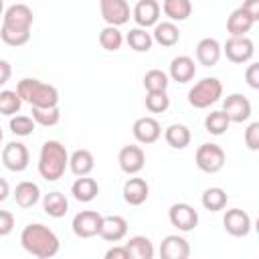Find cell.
I'll list each match as a JSON object with an SVG mask.
<instances>
[{
	"label": "cell",
	"instance_id": "6da1fadb",
	"mask_svg": "<svg viewBox=\"0 0 259 259\" xmlns=\"http://www.w3.org/2000/svg\"><path fill=\"white\" fill-rule=\"evenodd\" d=\"M20 243L26 253L38 259H51L59 253V237L40 223H30L20 233Z\"/></svg>",
	"mask_w": 259,
	"mask_h": 259
},
{
	"label": "cell",
	"instance_id": "7a4b0ae2",
	"mask_svg": "<svg viewBox=\"0 0 259 259\" xmlns=\"http://www.w3.org/2000/svg\"><path fill=\"white\" fill-rule=\"evenodd\" d=\"M67 166H69L67 148L57 140L45 142L40 148V154H38V174L47 182H55V180L63 178Z\"/></svg>",
	"mask_w": 259,
	"mask_h": 259
},
{
	"label": "cell",
	"instance_id": "3957f363",
	"mask_svg": "<svg viewBox=\"0 0 259 259\" xmlns=\"http://www.w3.org/2000/svg\"><path fill=\"white\" fill-rule=\"evenodd\" d=\"M16 93L22 101L30 103V107H57L59 105V91L55 85L42 83L38 79H22L16 85Z\"/></svg>",
	"mask_w": 259,
	"mask_h": 259
},
{
	"label": "cell",
	"instance_id": "277c9868",
	"mask_svg": "<svg viewBox=\"0 0 259 259\" xmlns=\"http://www.w3.org/2000/svg\"><path fill=\"white\" fill-rule=\"evenodd\" d=\"M223 95V83L217 77H204L194 83L188 91V103L196 109H206L217 103Z\"/></svg>",
	"mask_w": 259,
	"mask_h": 259
},
{
	"label": "cell",
	"instance_id": "5b68a950",
	"mask_svg": "<svg viewBox=\"0 0 259 259\" xmlns=\"http://www.w3.org/2000/svg\"><path fill=\"white\" fill-rule=\"evenodd\" d=\"M194 160L202 172L214 174L225 166V150L219 144H200Z\"/></svg>",
	"mask_w": 259,
	"mask_h": 259
},
{
	"label": "cell",
	"instance_id": "8992f818",
	"mask_svg": "<svg viewBox=\"0 0 259 259\" xmlns=\"http://www.w3.org/2000/svg\"><path fill=\"white\" fill-rule=\"evenodd\" d=\"M223 53L227 55V59L231 63H237V65H243V63H249L255 55V45L253 40L245 34V36H231L227 38L225 47H221Z\"/></svg>",
	"mask_w": 259,
	"mask_h": 259
},
{
	"label": "cell",
	"instance_id": "52a82bcc",
	"mask_svg": "<svg viewBox=\"0 0 259 259\" xmlns=\"http://www.w3.org/2000/svg\"><path fill=\"white\" fill-rule=\"evenodd\" d=\"M168 219H170L172 227H176L182 233H188V231H192L198 225V212H196V208L190 206V204H186V202L172 204L170 210H168Z\"/></svg>",
	"mask_w": 259,
	"mask_h": 259
},
{
	"label": "cell",
	"instance_id": "ba28073f",
	"mask_svg": "<svg viewBox=\"0 0 259 259\" xmlns=\"http://www.w3.org/2000/svg\"><path fill=\"white\" fill-rule=\"evenodd\" d=\"M28 160H30V154H28V148L22 142H10L2 150V164L10 172H22V170H26Z\"/></svg>",
	"mask_w": 259,
	"mask_h": 259
},
{
	"label": "cell",
	"instance_id": "9c48e42d",
	"mask_svg": "<svg viewBox=\"0 0 259 259\" xmlns=\"http://www.w3.org/2000/svg\"><path fill=\"white\" fill-rule=\"evenodd\" d=\"M32 20H34V14H32L30 6L20 4V2L8 6L2 14V24L10 26V28H18V30H30Z\"/></svg>",
	"mask_w": 259,
	"mask_h": 259
},
{
	"label": "cell",
	"instance_id": "30bf717a",
	"mask_svg": "<svg viewBox=\"0 0 259 259\" xmlns=\"http://www.w3.org/2000/svg\"><path fill=\"white\" fill-rule=\"evenodd\" d=\"M99 225H101V214L97 210H81L73 217V233L81 239H91L99 233Z\"/></svg>",
	"mask_w": 259,
	"mask_h": 259
},
{
	"label": "cell",
	"instance_id": "8fae6325",
	"mask_svg": "<svg viewBox=\"0 0 259 259\" xmlns=\"http://www.w3.org/2000/svg\"><path fill=\"white\" fill-rule=\"evenodd\" d=\"M101 16L111 26H121L130 20V4L127 0H99Z\"/></svg>",
	"mask_w": 259,
	"mask_h": 259
},
{
	"label": "cell",
	"instance_id": "7c38bea8",
	"mask_svg": "<svg viewBox=\"0 0 259 259\" xmlns=\"http://www.w3.org/2000/svg\"><path fill=\"white\" fill-rule=\"evenodd\" d=\"M97 235L107 243H119L127 235V221L119 214L101 217V225H99Z\"/></svg>",
	"mask_w": 259,
	"mask_h": 259
},
{
	"label": "cell",
	"instance_id": "4fadbf2b",
	"mask_svg": "<svg viewBox=\"0 0 259 259\" xmlns=\"http://www.w3.org/2000/svg\"><path fill=\"white\" fill-rule=\"evenodd\" d=\"M223 111L231 121L243 123L251 117V101L241 93H233L223 101Z\"/></svg>",
	"mask_w": 259,
	"mask_h": 259
},
{
	"label": "cell",
	"instance_id": "5bb4252c",
	"mask_svg": "<svg viewBox=\"0 0 259 259\" xmlns=\"http://www.w3.org/2000/svg\"><path fill=\"white\" fill-rule=\"evenodd\" d=\"M117 162H119V168L125 172V174H138L144 164H146V154L140 146H123L117 154Z\"/></svg>",
	"mask_w": 259,
	"mask_h": 259
},
{
	"label": "cell",
	"instance_id": "9a60e30c",
	"mask_svg": "<svg viewBox=\"0 0 259 259\" xmlns=\"http://www.w3.org/2000/svg\"><path fill=\"white\" fill-rule=\"evenodd\" d=\"M225 231L233 237H247L251 231V217L243 210V208H231L225 212L223 219Z\"/></svg>",
	"mask_w": 259,
	"mask_h": 259
},
{
	"label": "cell",
	"instance_id": "2e32d148",
	"mask_svg": "<svg viewBox=\"0 0 259 259\" xmlns=\"http://www.w3.org/2000/svg\"><path fill=\"white\" fill-rule=\"evenodd\" d=\"M134 138L140 142V144H154L160 136H162V127L158 123V119L150 117V115H144V117H138L134 121Z\"/></svg>",
	"mask_w": 259,
	"mask_h": 259
},
{
	"label": "cell",
	"instance_id": "e0dca14e",
	"mask_svg": "<svg viewBox=\"0 0 259 259\" xmlns=\"http://www.w3.org/2000/svg\"><path fill=\"white\" fill-rule=\"evenodd\" d=\"M190 255V245L180 235H168L160 243V257L162 259H186Z\"/></svg>",
	"mask_w": 259,
	"mask_h": 259
},
{
	"label": "cell",
	"instance_id": "ac0fdd59",
	"mask_svg": "<svg viewBox=\"0 0 259 259\" xmlns=\"http://www.w3.org/2000/svg\"><path fill=\"white\" fill-rule=\"evenodd\" d=\"M132 14H134V20L138 26H142V28L154 26L160 18V4H158V0H138Z\"/></svg>",
	"mask_w": 259,
	"mask_h": 259
},
{
	"label": "cell",
	"instance_id": "d6986e66",
	"mask_svg": "<svg viewBox=\"0 0 259 259\" xmlns=\"http://www.w3.org/2000/svg\"><path fill=\"white\" fill-rule=\"evenodd\" d=\"M148 194H150V186L144 178H127L125 184H123V200L130 204V206H140L148 200Z\"/></svg>",
	"mask_w": 259,
	"mask_h": 259
},
{
	"label": "cell",
	"instance_id": "ffe728a7",
	"mask_svg": "<svg viewBox=\"0 0 259 259\" xmlns=\"http://www.w3.org/2000/svg\"><path fill=\"white\" fill-rule=\"evenodd\" d=\"M221 55H223V49H221V42L217 38L206 36V38L198 40V45H196V61L202 67H214L219 63Z\"/></svg>",
	"mask_w": 259,
	"mask_h": 259
},
{
	"label": "cell",
	"instance_id": "44dd1931",
	"mask_svg": "<svg viewBox=\"0 0 259 259\" xmlns=\"http://www.w3.org/2000/svg\"><path fill=\"white\" fill-rule=\"evenodd\" d=\"M196 75V65L194 59H190L188 55H178L170 61V77L178 83H188L192 81Z\"/></svg>",
	"mask_w": 259,
	"mask_h": 259
},
{
	"label": "cell",
	"instance_id": "7402d4cb",
	"mask_svg": "<svg viewBox=\"0 0 259 259\" xmlns=\"http://www.w3.org/2000/svg\"><path fill=\"white\" fill-rule=\"evenodd\" d=\"M14 200L20 208H30L40 200V188L38 184L30 182V180H22L16 184L14 188Z\"/></svg>",
	"mask_w": 259,
	"mask_h": 259
},
{
	"label": "cell",
	"instance_id": "603a6c76",
	"mask_svg": "<svg viewBox=\"0 0 259 259\" xmlns=\"http://www.w3.org/2000/svg\"><path fill=\"white\" fill-rule=\"evenodd\" d=\"M253 24H255V20L241 6L235 8L231 12V16L227 18V30H229L231 36H245L253 28Z\"/></svg>",
	"mask_w": 259,
	"mask_h": 259
},
{
	"label": "cell",
	"instance_id": "cb8c5ba5",
	"mask_svg": "<svg viewBox=\"0 0 259 259\" xmlns=\"http://www.w3.org/2000/svg\"><path fill=\"white\" fill-rule=\"evenodd\" d=\"M71 194L79 202H91L99 194V184H97V180L89 178V174L87 176H77V180L71 186Z\"/></svg>",
	"mask_w": 259,
	"mask_h": 259
},
{
	"label": "cell",
	"instance_id": "d4e9b609",
	"mask_svg": "<svg viewBox=\"0 0 259 259\" xmlns=\"http://www.w3.org/2000/svg\"><path fill=\"white\" fill-rule=\"evenodd\" d=\"M152 38L162 47H174L180 40V30L172 20H162L154 24Z\"/></svg>",
	"mask_w": 259,
	"mask_h": 259
},
{
	"label": "cell",
	"instance_id": "484cf974",
	"mask_svg": "<svg viewBox=\"0 0 259 259\" xmlns=\"http://www.w3.org/2000/svg\"><path fill=\"white\" fill-rule=\"evenodd\" d=\"M69 168L75 176H87L91 174V170L95 168V160H93V154L85 148L81 150H75L71 156H69Z\"/></svg>",
	"mask_w": 259,
	"mask_h": 259
},
{
	"label": "cell",
	"instance_id": "4316f807",
	"mask_svg": "<svg viewBox=\"0 0 259 259\" xmlns=\"http://www.w3.org/2000/svg\"><path fill=\"white\" fill-rule=\"evenodd\" d=\"M125 249H127V253H130L132 259H152L154 257V245L144 235L130 237L127 243H125Z\"/></svg>",
	"mask_w": 259,
	"mask_h": 259
},
{
	"label": "cell",
	"instance_id": "83f0119b",
	"mask_svg": "<svg viewBox=\"0 0 259 259\" xmlns=\"http://www.w3.org/2000/svg\"><path fill=\"white\" fill-rule=\"evenodd\" d=\"M164 138H166V142H168L170 148H174V150H184V148L190 144V138H192V136H190V130H188L184 123H172V125L166 127Z\"/></svg>",
	"mask_w": 259,
	"mask_h": 259
},
{
	"label": "cell",
	"instance_id": "f1b7e54d",
	"mask_svg": "<svg viewBox=\"0 0 259 259\" xmlns=\"http://www.w3.org/2000/svg\"><path fill=\"white\" fill-rule=\"evenodd\" d=\"M42 208H45V212H47L49 217L61 219V217H65L67 210H69V200H67L65 194H61V192H49V194L42 196Z\"/></svg>",
	"mask_w": 259,
	"mask_h": 259
},
{
	"label": "cell",
	"instance_id": "f546056e",
	"mask_svg": "<svg viewBox=\"0 0 259 259\" xmlns=\"http://www.w3.org/2000/svg\"><path fill=\"white\" fill-rule=\"evenodd\" d=\"M162 10L172 22H182L192 14V2L190 0H164Z\"/></svg>",
	"mask_w": 259,
	"mask_h": 259
},
{
	"label": "cell",
	"instance_id": "4dcf8cb0",
	"mask_svg": "<svg viewBox=\"0 0 259 259\" xmlns=\"http://www.w3.org/2000/svg\"><path fill=\"white\" fill-rule=\"evenodd\" d=\"M125 42L130 45V49H134L136 53H148L154 45V38H152V32H148L146 28L138 26V28H132L127 34H125Z\"/></svg>",
	"mask_w": 259,
	"mask_h": 259
},
{
	"label": "cell",
	"instance_id": "1f68e13d",
	"mask_svg": "<svg viewBox=\"0 0 259 259\" xmlns=\"http://www.w3.org/2000/svg\"><path fill=\"white\" fill-rule=\"evenodd\" d=\"M227 200H229L227 192H225L223 188H219V186H210V188H206V190L202 192V198H200L202 206H204L206 210H210V212L223 210V208L227 206Z\"/></svg>",
	"mask_w": 259,
	"mask_h": 259
},
{
	"label": "cell",
	"instance_id": "d6a6232c",
	"mask_svg": "<svg viewBox=\"0 0 259 259\" xmlns=\"http://www.w3.org/2000/svg\"><path fill=\"white\" fill-rule=\"evenodd\" d=\"M231 125V119L227 117V113L223 109L219 111H210L206 117H204V130L212 136H223Z\"/></svg>",
	"mask_w": 259,
	"mask_h": 259
},
{
	"label": "cell",
	"instance_id": "836d02e7",
	"mask_svg": "<svg viewBox=\"0 0 259 259\" xmlns=\"http://www.w3.org/2000/svg\"><path fill=\"white\" fill-rule=\"evenodd\" d=\"M30 113H32L34 123L45 125V127L57 125V123H59V119H61L59 105H57V107H32V109H30Z\"/></svg>",
	"mask_w": 259,
	"mask_h": 259
},
{
	"label": "cell",
	"instance_id": "e575fe53",
	"mask_svg": "<svg viewBox=\"0 0 259 259\" xmlns=\"http://www.w3.org/2000/svg\"><path fill=\"white\" fill-rule=\"evenodd\" d=\"M121 42H123V34L119 32L117 26L107 24V26L99 32V45H101L105 51H119Z\"/></svg>",
	"mask_w": 259,
	"mask_h": 259
},
{
	"label": "cell",
	"instance_id": "d590c367",
	"mask_svg": "<svg viewBox=\"0 0 259 259\" xmlns=\"http://www.w3.org/2000/svg\"><path fill=\"white\" fill-rule=\"evenodd\" d=\"M22 107V99L18 97L16 91H10V89H4L0 91V113L2 115H16Z\"/></svg>",
	"mask_w": 259,
	"mask_h": 259
},
{
	"label": "cell",
	"instance_id": "8d00e7d4",
	"mask_svg": "<svg viewBox=\"0 0 259 259\" xmlns=\"http://www.w3.org/2000/svg\"><path fill=\"white\" fill-rule=\"evenodd\" d=\"M0 38L10 47H22L30 40V30H18L10 26H0Z\"/></svg>",
	"mask_w": 259,
	"mask_h": 259
},
{
	"label": "cell",
	"instance_id": "74e56055",
	"mask_svg": "<svg viewBox=\"0 0 259 259\" xmlns=\"http://www.w3.org/2000/svg\"><path fill=\"white\" fill-rule=\"evenodd\" d=\"M168 75L160 69H152L144 75V87L146 91H166L168 89Z\"/></svg>",
	"mask_w": 259,
	"mask_h": 259
},
{
	"label": "cell",
	"instance_id": "f35d334b",
	"mask_svg": "<svg viewBox=\"0 0 259 259\" xmlns=\"http://www.w3.org/2000/svg\"><path fill=\"white\" fill-rule=\"evenodd\" d=\"M170 107V97L166 91H148L146 95V109L150 113H162Z\"/></svg>",
	"mask_w": 259,
	"mask_h": 259
},
{
	"label": "cell",
	"instance_id": "ab89813d",
	"mask_svg": "<svg viewBox=\"0 0 259 259\" xmlns=\"http://www.w3.org/2000/svg\"><path fill=\"white\" fill-rule=\"evenodd\" d=\"M34 130V119L28 115H10V132L14 136H30Z\"/></svg>",
	"mask_w": 259,
	"mask_h": 259
},
{
	"label": "cell",
	"instance_id": "60d3db41",
	"mask_svg": "<svg viewBox=\"0 0 259 259\" xmlns=\"http://www.w3.org/2000/svg\"><path fill=\"white\" fill-rule=\"evenodd\" d=\"M245 144L253 152L259 150V121H253V123L247 125V130H245Z\"/></svg>",
	"mask_w": 259,
	"mask_h": 259
},
{
	"label": "cell",
	"instance_id": "b9f144b4",
	"mask_svg": "<svg viewBox=\"0 0 259 259\" xmlns=\"http://www.w3.org/2000/svg\"><path fill=\"white\" fill-rule=\"evenodd\" d=\"M14 229V214L8 210H0V237L10 235Z\"/></svg>",
	"mask_w": 259,
	"mask_h": 259
},
{
	"label": "cell",
	"instance_id": "7bdbcfd3",
	"mask_svg": "<svg viewBox=\"0 0 259 259\" xmlns=\"http://www.w3.org/2000/svg\"><path fill=\"white\" fill-rule=\"evenodd\" d=\"M245 81H247L249 87L259 89V65H257V63H251V65L247 67V71H245Z\"/></svg>",
	"mask_w": 259,
	"mask_h": 259
},
{
	"label": "cell",
	"instance_id": "ee69618b",
	"mask_svg": "<svg viewBox=\"0 0 259 259\" xmlns=\"http://www.w3.org/2000/svg\"><path fill=\"white\" fill-rule=\"evenodd\" d=\"M105 259H132V257H130V253H127L125 245H121V247H119V245H115V247L107 249Z\"/></svg>",
	"mask_w": 259,
	"mask_h": 259
},
{
	"label": "cell",
	"instance_id": "f6af8a7d",
	"mask_svg": "<svg viewBox=\"0 0 259 259\" xmlns=\"http://www.w3.org/2000/svg\"><path fill=\"white\" fill-rule=\"evenodd\" d=\"M241 8H243V10H245V12H247L255 22L259 20V0H245Z\"/></svg>",
	"mask_w": 259,
	"mask_h": 259
},
{
	"label": "cell",
	"instance_id": "bcb514c9",
	"mask_svg": "<svg viewBox=\"0 0 259 259\" xmlns=\"http://www.w3.org/2000/svg\"><path fill=\"white\" fill-rule=\"evenodd\" d=\"M10 77H12V67H10V63L0 59V87L6 85V83L10 81Z\"/></svg>",
	"mask_w": 259,
	"mask_h": 259
},
{
	"label": "cell",
	"instance_id": "7dc6e473",
	"mask_svg": "<svg viewBox=\"0 0 259 259\" xmlns=\"http://www.w3.org/2000/svg\"><path fill=\"white\" fill-rule=\"evenodd\" d=\"M8 194H10V186H8V182H6L4 178H0V202L6 200Z\"/></svg>",
	"mask_w": 259,
	"mask_h": 259
},
{
	"label": "cell",
	"instance_id": "c3c4849f",
	"mask_svg": "<svg viewBox=\"0 0 259 259\" xmlns=\"http://www.w3.org/2000/svg\"><path fill=\"white\" fill-rule=\"evenodd\" d=\"M4 14V0H0V16Z\"/></svg>",
	"mask_w": 259,
	"mask_h": 259
},
{
	"label": "cell",
	"instance_id": "681fc988",
	"mask_svg": "<svg viewBox=\"0 0 259 259\" xmlns=\"http://www.w3.org/2000/svg\"><path fill=\"white\" fill-rule=\"evenodd\" d=\"M2 136H4V134H2V127H0V142H2Z\"/></svg>",
	"mask_w": 259,
	"mask_h": 259
}]
</instances>
